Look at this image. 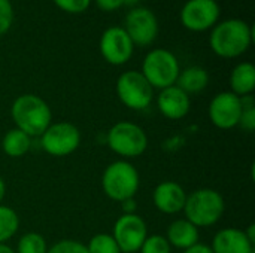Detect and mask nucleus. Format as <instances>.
I'll return each instance as SVG.
<instances>
[{
    "label": "nucleus",
    "instance_id": "nucleus-1",
    "mask_svg": "<svg viewBox=\"0 0 255 253\" xmlns=\"http://www.w3.org/2000/svg\"><path fill=\"white\" fill-rule=\"evenodd\" d=\"M254 40L253 27L241 18L218 21L209 34V45L215 55L233 60L244 55Z\"/></svg>",
    "mask_w": 255,
    "mask_h": 253
},
{
    "label": "nucleus",
    "instance_id": "nucleus-2",
    "mask_svg": "<svg viewBox=\"0 0 255 253\" xmlns=\"http://www.w3.org/2000/svg\"><path fill=\"white\" fill-rule=\"evenodd\" d=\"M10 116L15 128L28 137H40L52 122L49 104L36 94H21L10 106Z\"/></svg>",
    "mask_w": 255,
    "mask_h": 253
},
{
    "label": "nucleus",
    "instance_id": "nucleus-3",
    "mask_svg": "<svg viewBox=\"0 0 255 253\" xmlns=\"http://www.w3.org/2000/svg\"><path fill=\"white\" fill-rule=\"evenodd\" d=\"M226 201L223 195L212 188H200L187 194L184 215L185 219L200 228L215 225L224 215Z\"/></svg>",
    "mask_w": 255,
    "mask_h": 253
},
{
    "label": "nucleus",
    "instance_id": "nucleus-4",
    "mask_svg": "<svg viewBox=\"0 0 255 253\" xmlns=\"http://www.w3.org/2000/svg\"><path fill=\"white\" fill-rule=\"evenodd\" d=\"M139 186V171L130 161L126 160L111 163L102 174V189L105 195L117 203L134 198Z\"/></svg>",
    "mask_w": 255,
    "mask_h": 253
},
{
    "label": "nucleus",
    "instance_id": "nucleus-5",
    "mask_svg": "<svg viewBox=\"0 0 255 253\" xmlns=\"http://www.w3.org/2000/svg\"><path fill=\"white\" fill-rule=\"evenodd\" d=\"M106 143L114 154L127 161L139 158L145 154L148 149V134L134 122L120 121L109 128L106 134Z\"/></svg>",
    "mask_w": 255,
    "mask_h": 253
},
{
    "label": "nucleus",
    "instance_id": "nucleus-6",
    "mask_svg": "<svg viewBox=\"0 0 255 253\" xmlns=\"http://www.w3.org/2000/svg\"><path fill=\"white\" fill-rule=\"evenodd\" d=\"M181 72L179 61L176 55L164 48H157L149 51L143 61L140 73L155 89H164L176 84L178 75Z\"/></svg>",
    "mask_w": 255,
    "mask_h": 253
},
{
    "label": "nucleus",
    "instance_id": "nucleus-7",
    "mask_svg": "<svg viewBox=\"0 0 255 253\" xmlns=\"http://www.w3.org/2000/svg\"><path fill=\"white\" fill-rule=\"evenodd\" d=\"M117 95L131 110H143L154 100V88L137 70H126L117 79Z\"/></svg>",
    "mask_w": 255,
    "mask_h": 253
},
{
    "label": "nucleus",
    "instance_id": "nucleus-8",
    "mask_svg": "<svg viewBox=\"0 0 255 253\" xmlns=\"http://www.w3.org/2000/svg\"><path fill=\"white\" fill-rule=\"evenodd\" d=\"M81 145L79 128L67 121L51 122V125L40 136L42 149L55 158L69 157Z\"/></svg>",
    "mask_w": 255,
    "mask_h": 253
},
{
    "label": "nucleus",
    "instance_id": "nucleus-9",
    "mask_svg": "<svg viewBox=\"0 0 255 253\" xmlns=\"http://www.w3.org/2000/svg\"><path fill=\"white\" fill-rule=\"evenodd\" d=\"M123 28L131 39L133 45L140 48L152 45L160 31L155 13L143 6H136L128 10Z\"/></svg>",
    "mask_w": 255,
    "mask_h": 253
},
{
    "label": "nucleus",
    "instance_id": "nucleus-10",
    "mask_svg": "<svg viewBox=\"0 0 255 253\" xmlns=\"http://www.w3.org/2000/svg\"><path fill=\"white\" fill-rule=\"evenodd\" d=\"M221 15V7L217 0H188L179 12L181 24L194 33L211 30Z\"/></svg>",
    "mask_w": 255,
    "mask_h": 253
},
{
    "label": "nucleus",
    "instance_id": "nucleus-11",
    "mask_svg": "<svg viewBox=\"0 0 255 253\" xmlns=\"http://www.w3.org/2000/svg\"><path fill=\"white\" fill-rule=\"evenodd\" d=\"M148 236V225L137 213L121 215L112 228V237L121 253H137Z\"/></svg>",
    "mask_w": 255,
    "mask_h": 253
},
{
    "label": "nucleus",
    "instance_id": "nucleus-12",
    "mask_svg": "<svg viewBox=\"0 0 255 253\" xmlns=\"http://www.w3.org/2000/svg\"><path fill=\"white\" fill-rule=\"evenodd\" d=\"M99 49L106 63L112 66H123L130 61L134 45L123 27L112 25L102 33Z\"/></svg>",
    "mask_w": 255,
    "mask_h": 253
},
{
    "label": "nucleus",
    "instance_id": "nucleus-13",
    "mask_svg": "<svg viewBox=\"0 0 255 253\" xmlns=\"http://www.w3.org/2000/svg\"><path fill=\"white\" fill-rule=\"evenodd\" d=\"M242 112V100L232 91H223L214 95L208 107L211 122L220 130H232L238 127Z\"/></svg>",
    "mask_w": 255,
    "mask_h": 253
},
{
    "label": "nucleus",
    "instance_id": "nucleus-14",
    "mask_svg": "<svg viewBox=\"0 0 255 253\" xmlns=\"http://www.w3.org/2000/svg\"><path fill=\"white\" fill-rule=\"evenodd\" d=\"M187 192L175 180L160 182L152 191L154 207L164 215H176L184 210Z\"/></svg>",
    "mask_w": 255,
    "mask_h": 253
},
{
    "label": "nucleus",
    "instance_id": "nucleus-15",
    "mask_svg": "<svg viewBox=\"0 0 255 253\" xmlns=\"http://www.w3.org/2000/svg\"><path fill=\"white\" fill-rule=\"evenodd\" d=\"M157 107L160 113L170 121H179L190 113L191 100L190 95L185 94L176 85L160 89L157 95Z\"/></svg>",
    "mask_w": 255,
    "mask_h": 253
},
{
    "label": "nucleus",
    "instance_id": "nucleus-16",
    "mask_svg": "<svg viewBox=\"0 0 255 253\" xmlns=\"http://www.w3.org/2000/svg\"><path fill=\"white\" fill-rule=\"evenodd\" d=\"M211 249L214 253H254V243L244 230L223 228L214 236Z\"/></svg>",
    "mask_w": 255,
    "mask_h": 253
},
{
    "label": "nucleus",
    "instance_id": "nucleus-17",
    "mask_svg": "<svg viewBox=\"0 0 255 253\" xmlns=\"http://www.w3.org/2000/svg\"><path fill=\"white\" fill-rule=\"evenodd\" d=\"M164 237H166V240L169 242V245L172 248L187 251L191 246L199 243L200 231L190 221H187L185 218H181V219H175L167 227V231H166Z\"/></svg>",
    "mask_w": 255,
    "mask_h": 253
},
{
    "label": "nucleus",
    "instance_id": "nucleus-18",
    "mask_svg": "<svg viewBox=\"0 0 255 253\" xmlns=\"http://www.w3.org/2000/svg\"><path fill=\"white\" fill-rule=\"evenodd\" d=\"M230 91L238 97L253 95L255 89V67L250 61H242L230 73Z\"/></svg>",
    "mask_w": 255,
    "mask_h": 253
},
{
    "label": "nucleus",
    "instance_id": "nucleus-19",
    "mask_svg": "<svg viewBox=\"0 0 255 253\" xmlns=\"http://www.w3.org/2000/svg\"><path fill=\"white\" fill-rule=\"evenodd\" d=\"M209 84V73L200 66H191L179 72L176 79V86L181 88L185 94H199Z\"/></svg>",
    "mask_w": 255,
    "mask_h": 253
},
{
    "label": "nucleus",
    "instance_id": "nucleus-20",
    "mask_svg": "<svg viewBox=\"0 0 255 253\" xmlns=\"http://www.w3.org/2000/svg\"><path fill=\"white\" fill-rule=\"evenodd\" d=\"M31 148V137L18 128H10L1 140V149L9 158H21Z\"/></svg>",
    "mask_w": 255,
    "mask_h": 253
},
{
    "label": "nucleus",
    "instance_id": "nucleus-21",
    "mask_svg": "<svg viewBox=\"0 0 255 253\" xmlns=\"http://www.w3.org/2000/svg\"><path fill=\"white\" fill-rule=\"evenodd\" d=\"M19 228L18 213L4 204H0V245L7 243Z\"/></svg>",
    "mask_w": 255,
    "mask_h": 253
},
{
    "label": "nucleus",
    "instance_id": "nucleus-22",
    "mask_svg": "<svg viewBox=\"0 0 255 253\" xmlns=\"http://www.w3.org/2000/svg\"><path fill=\"white\" fill-rule=\"evenodd\" d=\"M16 253H46L48 245L43 236L39 233H25L18 239L16 243Z\"/></svg>",
    "mask_w": 255,
    "mask_h": 253
},
{
    "label": "nucleus",
    "instance_id": "nucleus-23",
    "mask_svg": "<svg viewBox=\"0 0 255 253\" xmlns=\"http://www.w3.org/2000/svg\"><path fill=\"white\" fill-rule=\"evenodd\" d=\"M87 251L88 253H121L115 239L112 237V234L108 233H100L93 236L88 240Z\"/></svg>",
    "mask_w": 255,
    "mask_h": 253
},
{
    "label": "nucleus",
    "instance_id": "nucleus-24",
    "mask_svg": "<svg viewBox=\"0 0 255 253\" xmlns=\"http://www.w3.org/2000/svg\"><path fill=\"white\" fill-rule=\"evenodd\" d=\"M172 252V246L169 245V242L166 240L164 236L161 234H152L148 236L145 239V242L142 243L139 253H170Z\"/></svg>",
    "mask_w": 255,
    "mask_h": 253
},
{
    "label": "nucleus",
    "instance_id": "nucleus-25",
    "mask_svg": "<svg viewBox=\"0 0 255 253\" xmlns=\"http://www.w3.org/2000/svg\"><path fill=\"white\" fill-rule=\"evenodd\" d=\"M46 253H88V251L84 243L72 239H64L48 248Z\"/></svg>",
    "mask_w": 255,
    "mask_h": 253
},
{
    "label": "nucleus",
    "instance_id": "nucleus-26",
    "mask_svg": "<svg viewBox=\"0 0 255 253\" xmlns=\"http://www.w3.org/2000/svg\"><path fill=\"white\" fill-rule=\"evenodd\" d=\"M52 1L60 10L66 13L78 15V13L85 12L90 7L93 0H52Z\"/></svg>",
    "mask_w": 255,
    "mask_h": 253
},
{
    "label": "nucleus",
    "instance_id": "nucleus-27",
    "mask_svg": "<svg viewBox=\"0 0 255 253\" xmlns=\"http://www.w3.org/2000/svg\"><path fill=\"white\" fill-rule=\"evenodd\" d=\"M13 24V7L10 0H0V36L6 34Z\"/></svg>",
    "mask_w": 255,
    "mask_h": 253
},
{
    "label": "nucleus",
    "instance_id": "nucleus-28",
    "mask_svg": "<svg viewBox=\"0 0 255 253\" xmlns=\"http://www.w3.org/2000/svg\"><path fill=\"white\" fill-rule=\"evenodd\" d=\"M242 130H245L247 133H253L255 130V106H248L244 107V112L241 115L239 119V125Z\"/></svg>",
    "mask_w": 255,
    "mask_h": 253
},
{
    "label": "nucleus",
    "instance_id": "nucleus-29",
    "mask_svg": "<svg viewBox=\"0 0 255 253\" xmlns=\"http://www.w3.org/2000/svg\"><path fill=\"white\" fill-rule=\"evenodd\" d=\"M94 3L97 4L100 10H105V12H114L124 6L123 0H94Z\"/></svg>",
    "mask_w": 255,
    "mask_h": 253
},
{
    "label": "nucleus",
    "instance_id": "nucleus-30",
    "mask_svg": "<svg viewBox=\"0 0 255 253\" xmlns=\"http://www.w3.org/2000/svg\"><path fill=\"white\" fill-rule=\"evenodd\" d=\"M120 204H121L123 215H131V213H136V210H137V203H136L134 198L124 200V201H121Z\"/></svg>",
    "mask_w": 255,
    "mask_h": 253
},
{
    "label": "nucleus",
    "instance_id": "nucleus-31",
    "mask_svg": "<svg viewBox=\"0 0 255 253\" xmlns=\"http://www.w3.org/2000/svg\"><path fill=\"white\" fill-rule=\"evenodd\" d=\"M182 253H214V252H212L211 246H208V245H203V243H200V242H199L197 245L191 246L190 249L184 251Z\"/></svg>",
    "mask_w": 255,
    "mask_h": 253
},
{
    "label": "nucleus",
    "instance_id": "nucleus-32",
    "mask_svg": "<svg viewBox=\"0 0 255 253\" xmlns=\"http://www.w3.org/2000/svg\"><path fill=\"white\" fill-rule=\"evenodd\" d=\"M245 231V234H247V237L253 242L255 245V225L254 224H251L247 230H244Z\"/></svg>",
    "mask_w": 255,
    "mask_h": 253
},
{
    "label": "nucleus",
    "instance_id": "nucleus-33",
    "mask_svg": "<svg viewBox=\"0 0 255 253\" xmlns=\"http://www.w3.org/2000/svg\"><path fill=\"white\" fill-rule=\"evenodd\" d=\"M4 195H6V183H4L3 177L0 176V204L4 200Z\"/></svg>",
    "mask_w": 255,
    "mask_h": 253
},
{
    "label": "nucleus",
    "instance_id": "nucleus-34",
    "mask_svg": "<svg viewBox=\"0 0 255 253\" xmlns=\"http://www.w3.org/2000/svg\"><path fill=\"white\" fill-rule=\"evenodd\" d=\"M0 253H16V252H15V249H12L9 245L1 243V245H0Z\"/></svg>",
    "mask_w": 255,
    "mask_h": 253
},
{
    "label": "nucleus",
    "instance_id": "nucleus-35",
    "mask_svg": "<svg viewBox=\"0 0 255 253\" xmlns=\"http://www.w3.org/2000/svg\"><path fill=\"white\" fill-rule=\"evenodd\" d=\"M124 1V4H127V6H133V7H136L137 4H139V1L140 0H123Z\"/></svg>",
    "mask_w": 255,
    "mask_h": 253
}]
</instances>
